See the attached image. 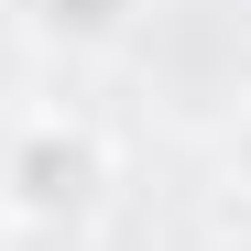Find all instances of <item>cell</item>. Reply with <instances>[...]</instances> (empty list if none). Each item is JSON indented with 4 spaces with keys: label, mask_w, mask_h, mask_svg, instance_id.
<instances>
[{
    "label": "cell",
    "mask_w": 251,
    "mask_h": 251,
    "mask_svg": "<svg viewBox=\"0 0 251 251\" xmlns=\"http://www.w3.org/2000/svg\"><path fill=\"white\" fill-rule=\"evenodd\" d=\"M0 240H11V229H0Z\"/></svg>",
    "instance_id": "cell-6"
},
{
    "label": "cell",
    "mask_w": 251,
    "mask_h": 251,
    "mask_svg": "<svg viewBox=\"0 0 251 251\" xmlns=\"http://www.w3.org/2000/svg\"><path fill=\"white\" fill-rule=\"evenodd\" d=\"M11 120H22V99H0V142H11Z\"/></svg>",
    "instance_id": "cell-5"
},
{
    "label": "cell",
    "mask_w": 251,
    "mask_h": 251,
    "mask_svg": "<svg viewBox=\"0 0 251 251\" xmlns=\"http://www.w3.org/2000/svg\"><path fill=\"white\" fill-rule=\"evenodd\" d=\"M142 22H153V0H22V33H33L44 55H66V66H109V55H131Z\"/></svg>",
    "instance_id": "cell-2"
},
{
    "label": "cell",
    "mask_w": 251,
    "mask_h": 251,
    "mask_svg": "<svg viewBox=\"0 0 251 251\" xmlns=\"http://www.w3.org/2000/svg\"><path fill=\"white\" fill-rule=\"evenodd\" d=\"M229 175L251 186V109H240V131H229Z\"/></svg>",
    "instance_id": "cell-3"
},
{
    "label": "cell",
    "mask_w": 251,
    "mask_h": 251,
    "mask_svg": "<svg viewBox=\"0 0 251 251\" xmlns=\"http://www.w3.org/2000/svg\"><path fill=\"white\" fill-rule=\"evenodd\" d=\"M120 197V153L88 109H22L0 142V229L22 240H88Z\"/></svg>",
    "instance_id": "cell-1"
},
{
    "label": "cell",
    "mask_w": 251,
    "mask_h": 251,
    "mask_svg": "<svg viewBox=\"0 0 251 251\" xmlns=\"http://www.w3.org/2000/svg\"><path fill=\"white\" fill-rule=\"evenodd\" d=\"M197 251H251V219H240V229H219V240H197Z\"/></svg>",
    "instance_id": "cell-4"
}]
</instances>
